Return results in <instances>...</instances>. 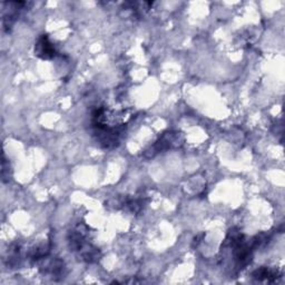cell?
I'll list each match as a JSON object with an SVG mask.
<instances>
[{
  "label": "cell",
  "mask_w": 285,
  "mask_h": 285,
  "mask_svg": "<svg viewBox=\"0 0 285 285\" xmlns=\"http://www.w3.org/2000/svg\"><path fill=\"white\" fill-rule=\"evenodd\" d=\"M253 277L256 280H260V281H263V280H275L278 278V272H275L273 270H270L268 268H262L260 270H256L253 273Z\"/></svg>",
  "instance_id": "obj_2"
},
{
  "label": "cell",
  "mask_w": 285,
  "mask_h": 285,
  "mask_svg": "<svg viewBox=\"0 0 285 285\" xmlns=\"http://www.w3.org/2000/svg\"><path fill=\"white\" fill-rule=\"evenodd\" d=\"M35 54L41 59H53L56 56V49L54 45L50 43L47 35H43L39 37L35 45Z\"/></svg>",
  "instance_id": "obj_1"
}]
</instances>
